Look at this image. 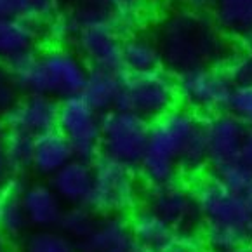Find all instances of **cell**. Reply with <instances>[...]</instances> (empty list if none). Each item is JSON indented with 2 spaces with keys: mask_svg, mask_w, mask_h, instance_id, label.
<instances>
[{
  "mask_svg": "<svg viewBox=\"0 0 252 252\" xmlns=\"http://www.w3.org/2000/svg\"><path fill=\"white\" fill-rule=\"evenodd\" d=\"M153 38L160 49L162 64L176 77L200 68H221L233 52L228 37L211 16L185 9L167 14Z\"/></svg>",
  "mask_w": 252,
  "mask_h": 252,
  "instance_id": "cell-1",
  "label": "cell"
},
{
  "mask_svg": "<svg viewBox=\"0 0 252 252\" xmlns=\"http://www.w3.org/2000/svg\"><path fill=\"white\" fill-rule=\"evenodd\" d=\"M204 119L181 104L150 124V136L137 172L146 185H162L179 179V158Z\"/></svg>",
  "mask_w": 252,
  "mask_h": 252,
  "instance_id": "cell-2",
  "label": "cell"
},
{
  "mask_svg": "<svg viewBox=\"0 0 252 252\" xmlns=\"http://www.w3.org/2000/svg\"><path fill=\"white\" fill-rule=\"evenodd\" d=\"M137 169L97 155L93 160V186L86 205L96 216L132 214L141 205V181Z\"/></svg>",
  "mask_w": 252,
  "mask_h": 252,
  "instance_id": "cell-3",
  "label": "cell"
},
{
  "mask_svg": "<svg viewBox=\"0 0 252 252\" xmlns=\"http://www.w3.org/2000/svg\"><path fill=\"white\" fill-rule=\"evenodd\" d=\"M176 106H179L178 80L169 70L158 68L148 73L122 71V87L115 110L134 113L152 124Z\"/></svg>",
  "mask_w": 252,
  "mask_h": 252,
  "instance_id": "cell-4",
  "label": "cell"
},
{
  "mask_svg": "<svg viewBox=\"0 0 252 252\" xmlns=\"http://www.w3.org/2000/svg\"><path fill=\"white\" fill-rule=\"evenodd\" d=\"M150 122L122 110H111L101 117L99 155L137 169L145 155Z\"/></svg>",
  "mask_w": 252,
  "mask_h": 252,
  "instance_id": "cell-5",
  "label": "cell"
},
{
  "mask_svg": "<svg viewBox=\"0 0 252 252\" xmlns=\"http://www.w3.org/2000/svg\"><path fill=\"white\" fill-rule=\"evenodd\" d=\"M179 104L200 119L230 110L235 86L221 68H200L176 77Z\"/></svg>",
  "mask_w": 252,
  "mask_h": 252,
  "instance_id": "cell-6",
  "label": "cell"
},
{
  "mask_svg": "<svg viewBox=\"0 0 252 252\" xmlns=\"http://www.w3.org/2000/svg\"><path fill=\"white\" fill-rule=\"evenodd\" d=\"M141 205L157 214L178 233H200L202 216L189 185L172 179L143 188Z\"/></svg>",
  "mask_w": 252,
  "mask_h": 252,
  "instance_id": "cell-7",
  "label": "cell"
},
{
  "mask_svg": "<svg viewBox=\"0 0 252 252\" xmlns=\"http://www.w3.org/2000/svg\"><path fill=\"white\" fill-rule=\"evenodd\" d=\"M191 188L202 216V224L237 228L252 237V214L247 198L233 193L214 174L200 176Z\"/></svg>",
  "mask_w": 252,
  "mask_h": 252,
  "instance_id": "cell-8",
  "label": "cell"
},
{
  "mask_svg": "<svg viewBox=\"0 0 252 252\" xmlns=\"http://www.w3.org/2000/svg\"><path fill=\"white\" fill-rule=\"evenodd\" d=\"M56 129L68 139L77 158L93 162L99 155L101 115L80 94L63 97L58 103Z\"/></svg>",
  "mask_w": 252,
  "mask_h": 252,
  "instance_id": "cell-9",
  "label": "cell"
},
{
  "mask_svg": "<svg viewBox=\"0 0 252 252\" xmlns=\"http://www.w3.org/2000/svg\"><path fill=\"white\" fill-rule=\"evenodd\" d=\"M124 35L110 21H93L77 26L71 44L89 68L122 71Z\"/></svg>",
  "mask_w": 252,
  "mask_h": 252,
  "instance_id": "cell-10",
  "label": "cell"
},
{
  "mask_svg": "<svg viewBox=\"0 0 252 252\" xmlns=\"http://www.w3.org/2000/svg\"><path fill=\"white\" fill-rule=\"evenodd\" d=\"M38 61L47 96L63 99L80 94L89 68L73 49L49 45L38 52Z\"/></svg>",
  "mask_w": 252,
  "mask_h": 252,
  "instance_id": "cell-11",
  "label": "cell"
},
{
  "mask_svg": "<svg viewBox=\"0 0 252 252\" xmlns=\"http://www.w3.org/2000/svg\"><path fill=\"white\" fill-rule=\"evenodd\" d=\"M205 139H207L209 167L212 172L242 160L245 136L249 127L240 119L224 111L204 119Z\"/></svg>",
  "mask_w": 252,
  "mask_h": 252,
  "instance_id": "cell-12",
  "label": "cell"
},
{
  "mask_svg": "<svg viewBox=\"0 0 252 252\" xmlns=\"http://www.w3.org/2000/svg\"><path fill=\"white\" fill-rule=\"evenodd\" d=\"M58 103L60 101H56L51 96L28 94L25 97H19L12 104V108L5 111L2 115V122L7 130H19L37 137L56 129Z\"/></svg>",
  "mask_w": 252,
  "mask_h": 252,
  "instance_id": "cell-13",
  "label": "cell"
},
{
  "mask_svg": "<svg viewBox=\"0 0 252 252\" xmlns=\"http://www.w3.org/2000/svg\"><path fill=\"white\" fill-rule=\"evenodd\" d=\"M21 204L28 224L33 230L56 228L64 211V204L47 183H32L23 188Z\"/></svg>",
  "mask_w": 252,
  "mask_h": 252,
  "instance_id": "cell-14",
  "label": "cell"
},
{
  "mask_svg": "<svg viewBox=\"0 0 252 252\" xmlns=\"http://www.w3.org/2000/svg\"><path fill=\"white\" fill-rule=\"evenodd\" d=\"M49 186L63 204L86 205L93 186V162L75 157L51 176Z\"/></svg>",
  "mask_w": 252,
  "mask_h": 252,
  "instance_id": "cell-15",
  "label": "cell"
},
{
  "mask_svg": "<svg viewBox=\"0 0 252 252\" xmlns=\"http://www.w3.org/2000/svg\"><path fill=\"white\" fill-rule=\"evenodd\" d=\"M23 181L11 176L4 186H0V233L9 242L23 240L28 233V219L21 204Z\"/></svg>",
  "mask_w": 252,
  "mask_h": 252,
  "instance_id": "cell-16",
  "label": "cell"
},
{
  "mask_svg": "<svg viewBox=\"0 0 252 252\" xmlns=\"http://www.w3.org/2000/svg\"><path fill=\"white\" fill-rule=\"evenodd\" d=\"M122 87V71H110L101 68H89L80 96L99 115L115 110Z\"/></svg>",
  "mask_w": 252,
  "mask_h": 252,
  "instance_id": "cell-17",
  "label": "cell"
},
{
  "mask_svg": "<svg viewBox=\"0 0 252 252\" xmlns=\"http://www.w3.org/2000/svg\"><path fill=\"white\" fill-rule=\"evenodd\" d=\"M71 158H75L73 148L58 129L35 137L32 171H35L37 174L51 178Z\"/></svg>",
  "mask_w": 252,
  "mask_h": 252,
  "instance_id": "cell-18",
  "label": "cell"
},
{
  "mask_svg": "<svg viewBox=\"0 0 252 252\" xmlns=\"http://www.w3.org/2000/svg\"><path fill=\"white\" fill-rule=\"evenodd\" d=\"M38 38V25L12 16H0V63H7L23 52L35 51Z\"/></svg>",
  "mask_w": 252,
  "mask_h": 252,
  "instance_id": "cell-19",
  "label": "cell"
},
{
  "mask_svg": "<svg viewBox=\"0 0 252 252\" xmlns=\"http://www.w3.org/2000/svg\"><path fill=\"white\" fill-rule=\"evenodd\" d=\"M132 242L129 221L124 216H97L96 224L82 242L78 252H110Z\"/></svg>",
  "mask_w": 252,
  "mask_h": 252,
  "instance_id": "cell-20",
  "label": "cell"
},
{
  "mask_svg": "<svg viewBox=\"0 0 252 252\" xmlns=\"http://www.w3.org/2000/svg\"><path fill=\"white\" fill-rule=\"evenodd\" d=\"M129 221L130 237L139 247L145 251H158L163 245H167L172 238L178 235V231L172 230L163 219L148 211L146 207L139 205L132 214L127 218Z\"/></svg>",
  "mask_w": 252,
  "mask_h": 252,
  "instance_id": "cell-21",
  "label": "cell"
},
{
  "mask_svg": "<svg viewBox=\"0 0 252 252\" xmlns=\"http://www.w3.org/2000/svg\"><path fill=\"white\" fill-rule=\"evenodd\" d=\"M162 68V56L155 38L139 32L129 33L122 40L124 73H148Z\"/></svg>",
  "mask_w": 252,
  "mask_h": 252,
  "instance_id": "cell-22",
  "label": "cell"
},
{
  "mask_svg": "<svg viewBox=\"0 0 252 252\" xmlns=\"http://www.w3.org/2000/svg\"><path fill=\"white\" fill-rule=\"evenodd\" d=\"M212 19L226 37L238 42L252 38V0H216Z\"/></svg>",
  "mask_w": 252,
  "mask_h": 252,
  "instance_id": "cell-23",
  "label": "cell"
},
{
  "mask_svg": "<svg viewBox=\"0 0 252 252\" xmlns=\"http://www.w3.org/2000/svg\"><path fill=\"white\" fill-rule=\"evenodd\" d=\"M148 0H111L110 21L120 33H136L150 18Z\"/></svg>",
  "mask_w": 252,
  "mask_h": 252,
  "instance_id": "cell-24",
  "label": "cell"
},
{
  "mask_svg": "<svg viewBox=\"0 0 252 252\" xmlns=\"http://www.w3.org/2000/svg\"><path fill=\"white\" fill-rule=\"evenodd\" d=\"M33 146H35L33 136L19 132V130L5 129L4 150H5V158H7L11 176L19 178L26 171H30L32 160H33Z\"/></svg>",
  "mask_w": 252,
  "mask_h": 252,
  "instance_id": "cell-25",
  "label": "cell"
},
{
  "mask_svg": "<svg viewBox=\"0 0 252 252\" xmlns=\"http://www.w3.org/2000/svg\"><path fill=\"white\" fill-rule=\"evenodd\" d=\"M21 252H78V247L77 242L61 233L58 228H47L26 233Z\"/></svg>",
  "mask_w": 252,
  "mask_h": 252,
  "instance_id": "cell-26",
  "label": "cell"
},
{
  "mask_svg": "<svg viewBox=\"0 0 252 252\" xmlns=\"http://www.w3.org/2000/svg\"><path fill=\"white\" fill-rule=\"evenodd\" d=\"M97 216L87 205H68L61 214L58 230L73 242H82L96 224Z\"/></svg>",
  "mask_w": 252,
  "mask_h": 252,
  "instance_id": "cell-27",
  "label": "cell"
},
{
  "mask_svg": "<svg viewBox=\"0 0 252 252\" xmlns=\"http://www.w3.org/2000/svg\"><path fill=\"white\" fill-rule=\"evenodd\" d=\"M4 16L40 25L51 19L58 9V0H2Z\"/></svg>",
  "mask_w": 252,
  "mask_h": 252,
  "instance_id": "cell-28",
  "label": "cell"
},
{
  "mask_svg": "<svg viewBox=\"0 0 252 252\" xmlns=\"http://www.w3.org/2000/svg\"><path fill=\"white\" fill-rule=\"evenodd\" d=\"M221 70L235 87L252 86V38L240 42V47L233 49Z\"/></svg>",
  "mask_w": 252,
  "mask_h": 252,
  "instance_id": "cell-29",
  "label": "cell"
},
{
  "mask_svg": "<svg viewBox=\"0 0 252 252\" xmlns=\"http://www.w3.org/2000/svg\"><path fill=\"white\" fill-rule=\"evenodd\" d=\"M224 186L240 197L247 198L252 193V167L247 165L244 160L222 167L219 171L212 172Z\"/></svg>",
  "mask_w": 252,
  "mask_h": 252,
  "instance_id": "cell-30",
  "label": "cell"
},
{
  "mask_svg": "<svg viewBox=\"0 0 252 252\" xmlns=\"http://www.w3.org/2000/svg\"><path fill=\"white\" fill-rule=\"evenodd\" d=\"M44 35L51 45L54 47H64L66 42L73 40L75 28L68 14H58L56 12L51 19L44 23Z\"/></svg>",
  "mask_w": 252,
  "mask_h": 252,
  "instance_id": "cell-31",
  "label": "cell"
},
{
  "mask_svg": "<svg viewBox=\"0 0 252 252\" xmlns=\"http://www.w3.org/2000/svg\"><path fill=\"white\" fill-rule=\"evenodd\" d=\"M228 111L240 119L247 127H252V86L235 87Z\"/></svg>",
  "mask_w": 252,
  "mask_h": 252,
  "instance_id": "cell-32",
  "label": "cell"
},
{
  "mask_svg": "<svg viewBox=\"0 0 252 252\" xmlns=\"http://www.w3.org/2000/svg\"><path fill=\"white\" fill-rule=\"evenodd\" d=\"M153 252H205V245L200 233H178L169 244Z\"/></svg>",
  "mask_w": 252,
  "mask_h": 252,
  "instance_id": "cell-33",
  "label": "cell"
},
{
  "mask_svg": "<svg viewBox=\"0 0 252 252\" xmlns=\"http://www.w3.org/2000/svg\"><path fill=\"white\" fill-rule=\"evenodd\" d=\"M19 99V91L7 70V64L0 63V115H4L9 108Z\"/></svg>",
  "mask_w": 252,
  "mask_h": 252,
  "instance_id": "cell-34",
  "label": "cell"
},
{
  "mask_svg": "<svg viewBox=\"0 0 252 252\" xmlns=\"http://www.w3.org/2000/svg\"><path fill=\"white\" fill-rule=\"evenodd\" d=\"M4 136H5V126L0 117V186H4L7 179L11 178V171H9L7 158H5V150H4Z\"/></svg>",
  "mask_w": 252,
  "mask_h": 252,
  "instance_id": "cell-35",
  "label": "cell"
},
{
  "mask_svg": "<svg viewBox=\"0 0 252 252\" xmlns=\"http://www.w3.org/2000/svg\"><path fill=\"white\" fill-rule=\"evenodd\" d=\"M185 11L189 12H197V14H207L212 12L216 0H179Z\"/></svg>",
  "mask_w": 252,
  "mask_h": 252,
  "instance_id": "cell-36",
  "label": "cell"
},
{
  "mask_svg": "<svg viewBox=\"0 0 252 252\" xmlns=\"http://www.w3.org/2000/svg\"><path fill=\"white\" fill-rule=\"evenodd\" d=\"M242 160H244L247 165L252 167V127H249V129H247L244 150H242Z\"/></svg>",
  "mask_w": 252,
  "mask_h": 252,
  "instance_id": "cell-37",
  "label": "cell"
},
{
  "mask_svg": "<svg viewBox=\"0 0 252 252\" xmlns=\"http://www.w3.org/2000/svg\"><path fill=\"white\" fill-rule=\"evenodd\" d=\"M110 252H148V251H145L143 247H139V245L132 240V242H129V244L120 245V247L113 249V251H110Z\"/></svg>",
  "mask_w": 252,
  "mask_h": 252,
  "instance_id": "cell-38",
  "label": "cell"
},
{
  "mask_svg": "<svg viewBox=\"0 0 252 252\" xmlns=\"http://www.w3.org/2000/svg\"><path fill=\"white\" fill-rule=\"evenodd\" d=\"M0 252H9V240L0 233Z\"/></svg>",
  "mask_w": 252,
  "mask_h": 252,
  "instance_id": "cell-39",
  "label": "cell"
},
{
  "mask_svg": "<svg viewBox=\"0 0 252 252\" xmlns=\"http://www.w3.org/2000/svg\"><path fill=\"white\" fill-rule=\"evenodd\" d=\"M209 252H251V247H247V249H231V251H209Z\"/></svg>",
  "mask_w": 252,
  "mask_h": 252,
  "instance_id": "cell-40",
  "label": "cell"
},
{
  "mask_svg": "<svg viewBox=\"0 0 252 252\" xmlns=\"http://www.w3.org/2000/svg\"><path fill=\"white\" fill-rule=\"evenodd\" d=\"M247 202H249V207H251V214H252V193L247 197Z\"/></svg>",
  "mask_w": 252,
  "mask_h": 252,
  "instance_id": "cell-41",
  "label": "cell"
},
{
  "mask_svg": "<svg viewBox=\"0 0 252 252\" xmlns=\"http://www.w3.org/2000/svg\"><path fill=\"white\" fill-rule=\"evenodd\" d=\"M0 16H4V5H2V0H0Z\"/></svg>",
  "mask_w": 252,
  "mask_h": 252,
  "instance_id": "cell-42",
  "label": "cell"
},
{
  "mask_svg": "<svg viewBox=\"0 0 252 252\" xmlns=\"http://www.w3.org/2000/svg\"><path fill=\"white\" fill-rule=\"evenodd\" d=\"M251 252H252V247H251Z\"/></svg>",
  "mask_w": 252,
  "mask_h": 252,
  "instance_id": "cell-43",
  "label": "cell"
}]
</instances>
